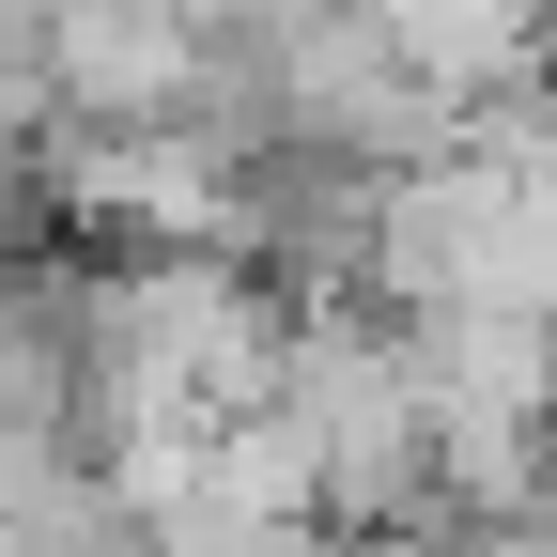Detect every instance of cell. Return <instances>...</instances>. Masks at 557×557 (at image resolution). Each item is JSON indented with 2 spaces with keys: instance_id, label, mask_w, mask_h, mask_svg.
I'll list each match as a JSON object with an SVG mask.
<instances>
[{
  "instance_id": "3957f363",
  "label": "cell",
  "mask_w": 557,
  "mask_h": 557,
  "mask_svg": "<svg viewBox=\"0 0 557 557\" xmlns=\"http://www.w3.org/2000/svg\"><path fill=\"white\" fill-rule=\"evenodd\" d=\"M156 557H325V527H263V511H218V496H186L156 527Z\"/></svg>"
},
{
  "instance_id": "277c9868",
  "label": "cell",
  "mask_w": 557,
  "mask_h": 557,
  "mask_svg": "<svg viewBox=\"0 0 557 557\" xmlns=\"http://www.w3.org/2000/svg\"><path fill=\"white\" fill-rule=\"evenodd\" d=\"M542 372H557V325H542Z\"/></svg>"
},
{
  "instance_id": "6da1fadb",
  "label": "cell",
  "mask_w": 557,
  "mask_h": 557,
  "mask_svg": "<svg viewBox=\"0 0 557 557\" xmlns=\"http://www.w3.org/2000/svg\"><path fill=\"white\" fill-rule=\"evenodd\" d=\"M278 418L310 434L325 542L434 527V403H418V357H403V325H387V310L310 295L295 341H278Z\"/></svg>"
},
{
  "instance_id": "7a4b0ae2",
  "label": "cell",
  "mask_w": 557,
  "mask_h": 557,
  "mask_svg": "<svg viewBox=\"0 0 557 557\" xmlns=\"http://www.w3.org/2000/svg\"><path fill=\"white\" fill-rule=\"evenodd\" d=\"M186 78H201L186 0H47V32H32L47 124H186Z\"/></svg>"
}]
</instances>
